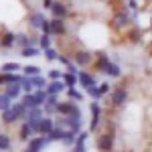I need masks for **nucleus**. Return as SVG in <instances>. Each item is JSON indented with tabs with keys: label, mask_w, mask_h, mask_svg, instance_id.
<instances>
[{
	"label": "nucleus",
	"mask_w": 152,
	"mask_h": 152,
	"mask_svg": "<svg viewBox=\"0 0 152 152\" xmlns=\"http://www.w3.org/2000/svg\"><path fill=\"white\" fill-rule=\"evenodd\" d=\"M114 142H116V126L107 122V130L99 132L95 138V146L102 152H114Z\"/></svg>",
	"instance_id": "f257e3e1"
},
{
	"label": "nucleus",
	"mask_w": 152,
	"mask_h": 152,
	"mask_svg": "<svg viewBox=\"0 0 152 152\" xmlns=\"http://www.w3.org/2000/svg\"><path fill=\"white\" fill-rule=\"evenodd\" d=\"M110 26H112L114 31H124V28L132 26V18H130V12H128L126 6H124V8H118V10L112 14Z\"/></svg>",
	"instance_id": "f03ea898"
},
{
	"label": "nucleus",
	"mask_w": 152,
	"mask_h": 152,
	"mask_svg": "<svg viewBox=\"0 0 152 152\" xmlns=\"http://www.w3.org/2000/svg\"><path fill=\"white\" fill-rule=\"evenodd\" d=\"M128 87H122V85H118V87H114L112 89V94H110V105L114 107V110H120V107H124L126 105V102H128Z\"/></svg>",
	"instance_id": "7ed1b4c3"
},
{
	"label": "nucleus",
	"mask_w": 152,
	"mask_h": 152,
	"mask_svg": "<svg viewBox=\"0 0 152 152\" xmlns=\"http://www.w3.org/2000/svg\"><path fill=\"white\" fill-rule=\"evenodd\" d=\"M23 116H26V107H24V104L20 102V104H12L6 112H2V120H4V124H14V122H18Z\"/></svg>",
	"instance_id": "20e7f679"
},
{
	"label": "nucleus",
	"mask_w": 152,
	"mask_h": 152,
	"mask_svg": "<svg viewBox=\"0 0 152 152\" xmlns=\"http://www.w3.org/2000/svg\"><path fill=\"white\" fill-rule=\"evenodd\" d=\"M47 102V91L45 89H41V91H35V94H26L23 97V104L26 110H35V107H41V105H45Z\"/></svg>",
	"instance_id": "39448f33"
},
{
	"label": "nucleus",
	"mask_w": 152,
	"mask_h": 152,
	"mask_svg": "<svg viewBox=\"0 0 152 152\" xmlns=\"http://www.w3.org/2000/svg\"><path fill=\"white\" fill-rule=\"evenodd\" d=\"M57 114L59 116H65V118H79L81 120V110H79V105L73 104V102H59Z\"/></svg>",
	"instance_id": "423d86ee"
},
{
	"label": "nucleus",
	"mask_w": 152,
	"mask_h": 152,
	"mask_svg": "<svg viewBox=\"0 0 152 152\" xmlns=\"http://www.w3.org/2000/svg\"><path fill=\"white\" fill-rule=\"evenodd\" d=\"M77 83L81 85L83 89H91V87H97V79H95V73L91 71H77Z\"/></svg>",
	"instance_id": "0eeeda50"
},
{
	"label": "nucleus",
	"mask_w": 152,
	"mask_h": 152,
	"mask_svg": "<svg viewBox=\"0 0 152 152\" xmlns=\"http://www.w3.org/2000/svg\"><path fill=\"white\" fill-rule=\"evenodd\" d=\"M71 59H73V63L79 65V67H89L91 61H94V55H91L89 51H85V49H79V51H73V53H71Z\"/></svg>",
	"instance_id": "6e6552de"
},
{
	"label": "nucleus",
	"mask_w": 152,
	"mask_h": 152,
	"mask_svg": "<svg viewBox=\"0 0 152 152\" xmlns=\"http://www.w3.org/2000/svg\"><path fill=\"white\" fill-rule=\"evenodd\" d=\"M81 120L79 118H65L61 116V120H59V128L63 130H69V132H73V134H79L81 132Z\"/></svg>",
	"instance_id": "1a4fd4ad"
},
{
	"label": "nucleus",
	"mask_w": 152,
	"mask_h": 152,
	"mask_svg": "<svg viewBox=\"0 0 152 152\" xmlns=\"http://www.w3.org/2000/svg\"><path fill=\"white\" fill-rule=\"evenodd\" d=\"M110 63H112V61H110V57H107L105 53H95L94 61H91V73H94V71H97V73H105V69H107Z\"/></svg>",
	"instance_id": "9d476101"
},
{
	"label": "nucleus",
	"mask_w": 152,
	"mask_h": 152,
	"mask_svg": "<svg viewBox=\"0 0 152 152\" xmlns=\"http://www.w3.org/2000/svg\"><path fill=\"white\" fill-rule=\"evenodd\" d=\"M89 110H91V122H89V132H97V130H99V124H102V105L97 104V102H91Z\"/></svg>",
	"instance_id": "9b49d317"
},
{
	"label": "nucleus",
	"mask_w": 152,
	"mask_h": 152,
	"mask_svg": "<svg viewBox=\"0 0 152 152\" xmlns=\"http://www.w3.org/2000/svg\"><path fill=\"white\" fill-rule=\"evenodd\" d=\"M142 35H144V33H142V28L140 26H134V24H132V26H128V28H126V43H130V45H138V43H140L142 41Z\"/></svg>",
	"instance_id": "f8f14e48"
},
{
	"label": "nucleus",
	"mask_w": 152,
	"mask_h": 152,
	"mask_svg": "<svg viewBox=\"0 0 152 152\" xmlns=\"http://www.w3.org/2000/svg\"><path fill=\"white\" fill-rule=\"evenodd\" d=\"M67 35V24L63 18H53L51 20V37H65Z\"/></svg>",
	"instance_id": "ddd939ff"
},
{
	"label": "nucleus",
	"mask_w": 152,
	"mask_h": 152,
	"mask_svg": "<svg viewBox=\"0 0 152 152\" xmlns=\"http://www.w3.org/2000/svg\"><path fill=\"white\" fill-rule=\"evenodd\" d=\"M51 12H53V16H55V18H63V20L69 16V8H67V4H65V2H61V0L53 2Z\"/></svg>",
	"instance_id": "4468645a"
},
{
	"label": "nucleus",
	"mask_w": 152,
	"mask_h": 152,
	"mask_svg": "<svg viewBox=\"0 0 152 152\" xmlns=\"http://www.w3.org/2000/svg\"><path fill=\"white\" fill-rule=\"evenodd\" d=\"M47 144H49L47 136H35V138L28 140V148H26V150L28 152H41Z\"/></svg>",
	"instance_id": "2eb2a0df"
},
{
	"label": "nucleus",
	"mask_w": 152,
	"mask_h": 152,
	"mask_svg": "<svg viewBox=\"0 0 152 152\" xmlns=\"http://www.w3.org/2000/svg\"><path fill=\"white\" fill-rule=\"evenodd\" d=\"M57 128L55 126V122L51 120V118H43L41 122H39V128H37V134H41V136H49L53 130Z\"/></svg>",
	"instance_id": "dca6fc26"
},
{
	"label": "nucleus",
	"mask_w": 152,
	"mask_h": 152,
	"mask_svg": "<svg viewBox=\"0 0 152 152\" xmlns=\"http://www.w3.org/2000/svg\"><path fill=\"white\" fill-rule=\"evenodd\" d=\"M87 138H89V132L81 130V132L77 134V138H75V144H73V152H85V150H87V148H85V142H87Z\"/></svg>",
	"instance_id": "f3484780"
},
{
	"label": "nucleus",
	"mask_w": 152,
	"mask_h": 152,
	"mask_svg": "<svg viewBox=\"0 0 152 152\" xmlns=\"http://www.w3.org/2000/svg\"><path fill=\"white\" fill-rule=\"evenodd\" d=\"M65 87H67V85L59 79V81H49V85L45 87V91H47V95H57V94H61Z\"/></svg>",
	"instance_id": "a211bd4d"
},
{
	"label": "nucleus",
	"mask_w": 152,
	"mask_h": 152,
	"mask_svg": "<svg viewBox=\"0 0 152 152\" xmlns=\"http://www.w3.org/2000/svg\"><path fill=\"white\" fill-rule=\"evenodd\" d=\"M20 83H10V85H6V89H4V94L8 95L10 99H16L18 95H20Z\"/></svg>",
	"instance_id": "6ab92c4d"
},
{
	"label": "nucleus",
	"mask_w": 152,
	"mask_h": 152,
	"mask_svg": "<svg viewBox=\"0 0 152 152\" xmlns=\"http://www.w3.org/2000/svg\"><path fill=\"white\" fill-rule=\"evenodd\" d=\"M57 105H59L57 95H47V102H45V112H47V114L57 112Z\"/></svg>",
	"instance_id": "aec40b11"
},
{
	"label": "nucleus",
	"mask_w": 152,
	"mask_h": 152,
	"mask_svg": "<svg viewBox=\"0 0 152 152\" xmlns=\"http://www.w3.org/2000/svg\"><path fill=\"white\" fill-rule=\"evenodd\" d=\"M61 81L65 83L67 87H75V85H77V73L65 71V73H63V77H61Z\"/></svg>",
	"instance_id": "412c9836"
},
{
	"label": "nucleus",
	"mask_w": 152,
	"mask_h": 152,
	"mask_svg": "<svg viewBox=\"0 0 152 152\" xmlns=\"http://www.w3.org/2000/svg\"><path fill=\"white\" fill-rule=\"evenodd\" d=\"M65 134H67V130H63V128H55V130H53V132H51V134L47 136V140H49V142H59V140L63 142Z\"/></svg>",
	"instance_id": "4be33fe9"
},
{
	"label": "nucleus",
	"mask_w": 152,
	"mask_h": 152,
	"mask_svg": "<svg viewBox=\"0 0 152 152\" xmlns=\"http://www.w3.org/2000/svg\"><path fill=\"white\" fill-rule=\"evenodd\" d=\"M28 23H31V26H35V28H41L43 23H45V16H43L41 12H33V14L28 16Z\"/></svg>",
	"instance_id": "5701e85b"
},
{
	"label": "nucleus",
	"mask_w": 152,
	"mask_h": 152,
	"mask_svg": "<svg viewBox=\"0 0 152 152\" xmlns=\"http://www.w3.org/2000/svg\"><path fill=\"white\" fill-rule=\"evenodd\" d=\"M104 75H107V77H114V79H120V77H122V69L118 67L116 63H110Z\"/></svg>",
	"instance_id": "b1692460"
},
{
	"label": "nucleus",
	"mask_w": 152,
	"mask_h": 152,
	"mask_svg": "<svg viewBox=\"0 0 152 152\" xmlns=\"http://www.w3.org/2000/svg\"><path fill=\"white\" fill-rule=\"evenodd\" d=\"M16 43V35L14 33H4V35L0 37V45L2 47H12Z\"/></svg>",
	"instance_id": "393cba45"
},
{
	"label": "nucleus",
	"mask_w": 152,
	"mask_h": 152,
	"mask_svg": "<svg viewBox=\"0 0 152 152\" xmlns=\"http://www.w3.org/2000/svg\"><path fill=\"white\" fill-rule=\"evenodd\" d=\"M33 134H37V132L31 128V126H28L26 122H24L23 126H20V138H23V140H31V138H35Z\"/></svg>",
	"instance_id": "a878e982"
},
{
	"label": "nucleus",
	"mask_w": 152,
	"mask_h": 152,
	"mask_svg": "<svg viewBox=\"0 0 152 152\" xmlns=\"http://www.w3.org/2000/svg\"><path fill=\"white\" fill-rule=\"evenodd\" d=\"M67 95L71 97V102H83V94L75 87H67Z\"/></svg>",
	"instance_id": "bb28decb"
},
{
	"label": "nucleus",
	"mask_w": 152,
	"mask_h": 152,
	"mask_svg": "<svg viewBox=\"0 0 152 152\" xmlns=\"http://www.w3.org/2000/svg\"><path fill=\"white\" fill-rule=\"evenodd\" d=\"M10 105H12V99H10V97H8L6 94H0V110H2V112H6Z\"/></svg>",
	"instance_id": "cd10ccee"
},
{
	"label": "nucleus",
	"mask_w": 152,
	"mask_h": 152,
	"mask_svg": "<svg viewBox=\"0 0 152 152\" xmlns=\"http://www.w3.org/2000/svg\"><path fill=\"white\" fill-rule=\"evenodd\" d=\"M23 71H24V75H26V77H37V75L41 73V69H39L37 65H26Z\"/></svg>",
	"instance_id": "c85d7f7f"
},
{
	"label": "nucleus",
	"mask_w": 152,
	"mask_h": 152,
	"mask_svg": "<svg viewBox=\"0 0 152 152\" xmlns=\"http://www.w3.org/2000/svg\"><path fill=\"white\" fill-rule=\"evenodd\" d=\"M10 146H12L10 136H6V134H0V150H8Z\"/></svg>",
	"instance_id": "c756f323"
},
{
	"label": "nucleus",
	"mask_w": 152,
	"mask_h": 152,
	"mask_svg": "<svg viewBox=\"0 0 152 152\" xmlns=\"http://www.w3.org/2000/svg\"><path fill=\"white\" fill-rule=\"evenodd\" d=\"M28 79H31V83H33V87H47L49 85V83L45 81L43 77H39V75H37V77H28Z\"/></svg>",
	"instance_id": "7c9ffc66"
},
{
	"label": "nucleus",
	"mask_w": 152,
	"mask_h": 152,
	"mask_svg": "<svg viewBox=\"0 0 152 152\" xmlns=\"http://www.w3.org/2000/svg\"><path fill=\"white\" fill-rule=\"evenodd\" d=\"M18 43H20V45H23V49L24 47H33V43H35V39H33V37H18Z\"/></svg>",
	"instance_id": "2f4dec72"
},
{
	"label": "nucleus",
	"mask_w": 152,
	"mask_h": 152,
	"mask_svg": "<svg viewBox=\"0 0 152 152\" xmlns=\"http://www.w3.org/2000/svg\"><path fill=\"white\" fill-rule=\"evenodd\" d=\"M45 59H47V61H57L59 53L55 51V49H45Z\"/></svg>",
	"instance_id": "473e14b6"
},
{
	"label": "nucleus",
	"mask_w": 152,
	"mask_h": 152,
	"mask_svg": "<svg viewBox=\"0 0 152 152\" xmlns=\"http://www.w3.org/2000/svg\"><path fill=\"white\" fill-rule=\"evenodd\" d=\"M18 69H20V65H18V63H6V65L2 67L4 73H14V71H18Z\"/></svg>",
	"instance_id": "72a5a7b5"
},
{
	"label": "nucleus",
	"mask_w": 152,
	"mask_h": 152,
	"mask_svg": "<svg viewBox=\"0 0 152 152\" xmlns=\"http://www.w3.org/2000/svg\"><path fill=\"white\" fill-rule=\"evenodd\" d=\"M39 45H41L43 49H51V35H43L41 41H39Z\"/></svg>",
	"instance_id": "f704fd0d"
},
{
	"label": "nucleus",
	"mask_w": 152,
	"mask_h": 152,
	"mask_svg": "<svg viewBox=\"0 0 152 152\" xmlns=\"http://www.w3.org/2000/svg\"><path fill=\"white\" fill-rule=\"evenodd\" d=\"M61 77H63V73H61V71H57V69H51V71H49V79H51V81H59Z\"/></svg>",
	"instance_id": "c9c22d12"
},
{
	"label": "nucleus",
	"mask_w": 152,
	"mask_h": 152,
	"mask_svg": "<svg viewBox=\"0 0 152 152\" xmlns=\"http://www.w3.org/2000/svg\"><path fill=\"white\" fill-rule=\"evenodd\" d=\"M37 53H39V51H37L35 47H24L23 49V57H35Z\"/></svg>",
	"instance_id": "e433bc0d"
},
{
	"label": "nucleus",
	"mask_w": 152,
	"mask_h": 152,
	"mask_svg": "<svg viewBox=\"0 0 152 152\" xmlns=\"http://www.w3.org/2000/svg\"><path fill=\"white\" fill-rule=\"evenodd\" d=\"M97 91H99L102 97H104L105 94H110V83H99V85H97Z\"/></svg>",
	"instance_id": "4c0bfd02"
},
{
	"label": "nucleus",
	"mask_w": 152,
	"mask_h": 152,
	"mask_svg": "<svg viewBox=\"0 0 152 152\" xmlns=\"http://www.w3.org/2000/svg\"><path fill=\"white\" fill-rule=\"evenodd\" d=\"M128 8L130 10H138V2L136 0H128Z\"/></svg>",
	"instance_id": "58836bf2"
},
{
	"label": "nucleus",
	"mask_w": 152,
	"mask_h": 152,
	"mask_svg": "<svg viewBox=\"0 0 152 152\" xmlns=\"http://www.w3.org/2000/svg\"><path fill=\"white\" fill-rule=\"evenodd\" d=\"M0 85H6V81H4V73H0Z\"/></svg>",
	"instance_id": "ea45409f"
},
{
	"label": "nucleus",
	"mask_w": 152,
	"mask_h": 152,
	"mask_svg": "<svg viewBox=\"0 0 152 152\" xmlns=\"http://www.w3.org/2000/svg\"><path fill=\"white\" fill-rule=\"evenodd\" d=\"M146 152H152V150H146Z\"/></svg>",
	"instance_id": "a19ab883"
},
{
	"label": "nucleus",
	"mask_w": 152,
	"mask_h": 152,
	"mask_svg": "<svg viewBox=\"0 0 152 152\" xmlns=\"http://www.w3.org/2000/svg\"><path fill=\"white\" fill-rule=\"evenodd\" d=\"M114 152H120V150H114Z\"/></svg>",
	"instance_id": "79ce46f5"
},
{
	"label": "nucleus",
	"mask_w": 152,
	"mask_h": 152,
	"mask_svg": "<svg viewBox=\"0 0 152 152\" xmlns=\"http://www.w3.org/2000/svg\"><path fill=\"white\" fill-rule=\"evenodd\" d=\"M24 152H28V150H24Z\"/></svg>",
	"instance_id": "37998d69"
},
{
	"label": "nucleus",
	"mask_w": 152,
	"mask_h": 152,
	"mask_svg": "<svg viewBox=\"0 0 152 152\" xmlns=\"http://www.w3.org/2000/svg\"><path fill=\"white\" fill-rule=\"evenodd\" d=\"M150 26H152V24H150Z\"/></svg>",
	"instance_id": "c03bdc74"
}]
</instances>
